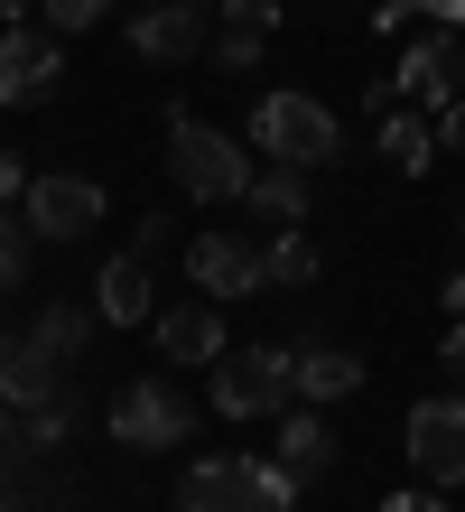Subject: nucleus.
Instances as JSON below:
<instances>
[{"label":"nucleus","instance_id":"f257e3e1","mask_svg":"<svg viewBox=\"0 0 465 512\" xmlns=\"http://www.w3.org/2000/svg\"><path fill=\"white\" fill-rule=\"evenodd\" d=\"M168 168H177V187L196 196V205H242L252 196V159H242V140L233 131H214V122H196V112H168Z\"/></svg>","mask_w":465,"mask_h":512},{"label":"nucleus","instance_id":"f03ea898","mask_svg":"<svg viewBox=\"0 0 465 512\" xmlns=\"http://www.w3.org/2000/svg\"><path fill=\"white\" fill-rule=\"evenodd\" d=\"M298 475L279 457H196L177 485V512H289Z\"/></svg>","mask_w":465,"mask_h":512},{"label":"nucleus","instance_id":"7ed1b4c3","mask_svg":"<svg viewBox=\"0 0 465 512\" xmlns=\"http://www.w3.org/2000/svg\"><path fill=\"white\" fill-rule=\"evenodd\" d=\"M252 140H261V159L307 168V177H317V168H345V131H335V112L317 94H261Z\"/></svg>","mask_w":465,"mask_h":512},{"label":"nucleus","instance_id":"20e7f679","mask_svg":"<svg viewBox=\"0 0 465 512\" xmlns=\"http://www.w3.org/2000/svg\"><path fill=\"white\" fill-rule=\"evenodd\" d=\"M103 429H112V447L149 457V447H186V438H196V410H186V391H177L168 373H140V382H121V391H112Z\"/></svg>","mask_w":465,"mask_h":512},{"label":"nucleus","instance_id":"39448f33","mask_svg":"<svg viewBox=\"0 0 465 512\" xmlns=\"http://www.w3.org/2000/svg\"><path fill=\"white\" fill-rule=\"evenodd\" d=\"M214 410H224V419H279V410H298V345H242V354H224Z\"/></svg>","mask_w":465,"mask_h":512},{"label":"nucleus","instance_id":"423d86ee","mask_svg":"<svg viewBox=\"0 0 465 512\" xmlns=\"http://www.w3.org/2000/svg\"><path fill=\"white\" fill-rule=\"evenodd\" d=\"M400 438H410V475H419V485H456V475H465V391L410 401Z\"/></svg>","mask_w":465,"mask_h":512},{"label":"nucleus","instance_id":"0eeeda50","mask_svg":"<svg viewBox=\"0 0 465 512\" xmlns=\"http://www.w3.org/2000/svg\"><path fill=\"white\" fill-rule=\"evenodd\" d=\"M56 84H66V47H56V28H0V103L28 112V103H47Z\"/></svg>","mask_w":465,"mask_h":512},{"label":"nucleus","instance_id":"6e6552de","mask_svg":"<svg viewBox=\"0 0 465 512\" xmlns=\"http://www.w3.org/2000/svg\"><path fill=\"white\" fill-rule=\"evenodd\" d=\"M19 215H28L38 243H75V233L103 224V187H93V177H28Z\"/></svg>","mask_w":465,"mask_h":512},{"label":"nucleus","instance_id":"1a4fd4ad","mask_svg":"<svg viewBox=\"0 0 465 512\" xmlns=\"http://www.w3.org/2000/svg\"><path fill=\"white\" fill-rule=\"evenodd\" d=\"M186 270H196L205 298H261L270 289L261 243H242V233H196V243H186Z\"/></svg>","mask_w":465,"mask_h":512},{"label":"nucleus","instance_id":"9d476101","mask_svg":"<svg viewBox=\"0 0 465 512\" xmlns=\"http://www.w3.org/2000/svg\"><path fill=\"white\" fill-rule=\"evenodd\" d=\"M168 364H224V298H177V308L149 317Z\"/></svg>","mask_w":465,"mask_h":512},{"label":"nucleus","instance_id":"9b49d317","mask_svg":"<svg viewBox=\"0 0 465 512\" xmlns=\"http://www.w3.org/2000/svg\"><path fill=\"white\" fill-rule=\"evenodd\" d=\"M196 47H205V10L196 0H149V10L131 19V56L140 66H186Z\"/></svg>","mask_w":465,"mask_h":512},{"label":"nucleus","instance_id":"f8f14e48","mask_svg":"<svg viewBox=\"0 0 465 512\" xmlns=\"http://www.w3.org/2000/svg\"><path fill=\"white\" fill-rule=\"evenodd\" d=\"M391 94H419V103H456V38L447 28H428V38L400 47V66H391Z\"/></svg>","mask_w":465,"mask_h":512},{"label":"nucleus","instance_id":"ddd939ff","mask_svg":"<svg viewBox=\"0 0 465 512\" xmlns=\"http://www.w3.org/2000/svg\"><path fill=\"white\" fill-rule=\"evenodd\" d=\"M56 391H66V364H47L38 354V336H0V401L10 410H38V401H56Z\"/></svg>","mask_w":465,"mask_h":512},{"label":"nucleus","instance_id":"4468645a","mask_svg":"<svg viewBox=\"0 0 465 512\" xmlns=\"http://www.w3.org/2000/svg\"><path fill=\"white\" fill-rule=\"evenodd\" d=\"M93 317H112V326H149L159 308H149V261L140 252H112L103 270H93Z\"/></svg>","mask_w":465,"mask_h":512},{"label":"nucleus","instance_id":"2eb2a0df","mask_svg":"<svg viewBox=\"0 0 465 512\" xmlns=\"http://www.w3.org/2000/svg\"><path fill=\"white\" fill-rule=\"evenodd\" d=\"M345 391H363V354H354V345H317V336H307V345H298V401H307V410H326V401H345Z\"/></svg>","mask_w":465,"mask_h":512},{"label":"nucleus","instance_id":"dca6fc26","mask_svg":"<svg viewBox=\"0 0 465 512\" xmlns=\"http://www.w3.org/2000/svg\"><path fill=\"white\" fill-rule=\"evenodd\" d=\"M279 466H289L298 485H326V475H335V438H326L317 410H289V419H279Z\"/></svg>","mask_w":465,"mask_h":512},{"label":"nucleus","instance_id":"f3484780","mask_svg":"<svg viewBox=\"0 0 465 512\" xmlns=\"http://www.w3.org/2000/svg\"><path fill=\"white\" fill-rule=\"evenodd\" d=\"M28 336H38V354H47V364H84V345H93V308H66V298H47V308L38 317H28Z\"/></svg>","mask_w":465,"mask_h":512},{"label":"nucleus","instance_id":"a211bd4d","mask_svg":"<svg viewBox=\"0 0 465 512\" xmlns=\"http://www.w3.org/2000/svg\"><path fill=\"white\" fill-rule=\"evenodd\" d=\"M242 205H252V224H279V233H289V224H307V168H261L252 177V196H242Z\"/></svg>","mask_w":465,"mask_h":512},{"label":"nucleus","instance_id":"6ab92c4d","mask_svg":"<svg viewBox=\"0 0 465 512\" xmlns=\"http://www.w3.org/2000/svg\"><path fill=\"white\" fill-rule=\"evenodd\" d=\"M372 149H382L400 177H419L428 159H438V131H428L419 112H400V103H391V112H382V131H372Z\"/></svg>","mask_w":465,"mask_h":512},{"label":"nucleus","instance_id":"aec40b11","mask_svg":"<svg viewBox=\"0 0 465 512\" xmlns=\"http://www.w3.org/2000/svg\"><path fill=\"white\" fill-rule=\"evenodd\" d=\"M261 270H270V289H317V243H307V233L289 224V233H279V243H261Z\"/></svg>","mask_w":465,"mask_h":512},{"label":"nucleus","instance_id":"412c9836","mask_svg":"<svg viewBox=\"0 0 465 512\" xmlns=\"http://www.w3.org/2000/svg\"><path fill=\"white\" fill-rule=\"evenodd\" d=\"M28 252H38L28 215H0V298H10V289H28Z\"/></svg>","mask_w":465,"mask_h":512},{"label":"nucleus","instance_id":"4be33fe9","mask_svg":"<svg viewBox=\"0 0 465 512\" xmlns=\"http://www.w3.org/2000/svg\"><path fill=\"white\" fill-rule=\"evenodd\" d=\"M19 419H28V447H38V457H47V447H66V429H75V391H56V401L19 410Z\"/></svg>","mask_w":465,"mask_h":512},{"label":"nucleus","instance_id":"5701e85b","mask_svg":"<svg viewBox=\"0 0 465 512\" xmlns=\"http://www.w3.org/2000/svg\"><path fill=\"white\" fill-rule=\"evenodd\" d=\"M28 466H38V447H28V419H10V401H0V494H10Z\"/></svg>","mask_w":465,"mask_h":512},{"label":"nucleus","instance_id":"b1692460","mask_svg":"<svg viewBox=\"0 0 465 512\" xmlns=\"http://www.w3.org/2000/svg\"><path fill=\"white\" fill-rule=\"evenodd\" d=\"M103 10H112V0H38V19L56 28V38H75V28H93Z\"/></svg>","mask_w":465,"mask_h":512},{"label":"nucleus","instance_id":"393cba45","mask_svg":"<svg viewBox=\"0 0 465 512\" xmlns=\"http://www.w3.org/2000/svg\"><path fill=\"white\" fill-rule=\"evenodd\" d=\"M214 66H261V28H224V38H214Z\"/></svg>","mask_w":465,"mask_h":512},{"label":"nucleus","instance_id":"a878e982","mask_svg":"<svg viewBox=\"0 0 465 512\" xmlns=\"http://www.w3.org/2000/svg\"><path fill=\"white\" fill-rule=\"evenodd\" d=\"M168 243H177V224H168V215H140V233H131V252H140V261H159Z\"/></svg>","mask_w":465,"mask_h":512},{"label":"nucleus","instance_id":"bb28decb","mask_svg":"<svg viewBox=\"0 0 465 512\" xmlns=\"http://www.w3.org/2000/svg\"><path fill=\"white\" fill-rule=\"evenodd\" d=\"M224 19H233V28H261V38H270V28H279V0H224Z\"/></svg>","mask_w":465,"mask_h":512},{"label":"nucleus","instance_id":"cd10ccee","mask_svg":"<svg viewBox=\"0 0 465 512\" xmlns=\"http://www.w3.org/2000/svg\"><path fill=\"white\" fill-rule=\"evenodd\" d=\"M438 373H447V382H456V391H465V317H456V326H447V345H438Z\"/></svg>","mask_w":465,"mask_h":512},{"label":"nucleus","instance_id":"c85d7f7f","mask_svg":"<svg viewBox=\"0 0 465 512\" xmlns=\"http://www.w3.org/2000/svg\"><path fill=\"white\" fill-rule=\"evenodd\" d=\"M19 196H28V168L10 159V149H0V215H19Z\"/></svg>","mask_w":465,"mask_h":512},{"label":"nucleus","instance_id":"c756f323","mask_svg":"<svg viewBox=\"0 0 465 512\" xmlns=\"http://www.w3.org/2000/svg\"><path fill=\"white\" fill-rule=\"evenodd\" d=\"M438 149H456V159H465V94L438 112Z\"/></svg>","mask_w":465,"mask_h":512},{"label":"nucleus","instance_id":"7c9ffc66","mask_svg":"<svg viewBox=\"0 0 465 512\" xmlns=\"http://www.w3.org/2000/svg\"><path fill=\"white\" fill-rule=\"evenodd\" d=\"M382 512H456V503H447V494H391Z\"/></svg>","mask_w":465,"mask_h":512},{"label":"nucleus","instance_id":"2f4dec72","mask_svg":"<svg viewBox=\"0 0 465 512\" xmlns=\"http://www.w3.org/2000/svg\"><path fill=\"white\" fill-rule=\"evenodd\" d=\"M410 10H428L438 28H465V0H410Z\"/></svg>","mask_w":465,"mask_h":512},{"label":"nucleus","instance_id":"473e14b6","mask_svg":"<svg viewBox=\"0 0 465 512\" xmlns=\"http://www.w3.org/2000/svg\"><path fill=\"white\" fill-rule=\"evenodd\" d=\"M438 298H447V317H465V270H456V280H447Z\"/></svg>","mask_w":465,"mask_h":512},{"label":"nucleus","instance_id":"72a5a7b5","mask_svg":"<svg viewBox=\"0 0 465 512\" xmlns=\"http://www.w3.org/2000/svg\"><path fill=\"white\" fill-rule=\"evenodd\" d=\"M28 10H38V0H0V28H19Z\"/></svg>","mask_w":465,"mask_h":512},{"label":"nucleus","instance_id":"f704fd0d","mask_svg":"<svg viewBox=\"0 0 465 512\" xmlns=\"http://www.w3.org/2000/svg\"><path fill=\"white\" fill-rule=\"evenodd\" d=\"M0 336H10V326H0Z\"/></svg>","mask_w":465,"mask_h":512}]
</instances>
